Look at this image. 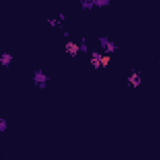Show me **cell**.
Instances as JSON below:
<instances>
[{"label": "cell", "instance_id": "obj_4", "mask_svg": "<svg viewBox=\"0 0 160 160\" xmlns=\"http://www.w3.org/2000/svg\"><path fill=\"white\" fill-rule=\"evenodd\" d=\"M13 55L9 54V53H3L2 55H0V65L4 66V68H9L10 64L13 63Z\"/></svg>", "mask_w": 160, "mask_h": 160}, {"label": "cell", "instance_id": "obj_9", "mask_svg": "<svg viewBox=\"0 0 160 160\" xmlns=\"http://www.w3.org/2000/svg\"><path fill=\"white\" fill-rule=\"evenodd\" d=\"M46 23H48V25H50L53 28H55V26H60L61 28V20H59V19L51 18V19H48L46 20Z\"/></svg>", "mask_w": 160, "mask_h": 160}, {"label": "cell", "instance_id": "obj_14", "mask_svg": "<svg viewBox=\"0 0 160 160\" xmlns=\"http://www.w3.org/2000/svg\"><path fill=\"white\" fill-rule=\"evenodd\" d=\"M46 85H48L46 83H41V84H39V85H38L36 88H38V90H44V89L46 88Z\"/></svg>", "mask_w": 160, "mask_h": 160}, {"label": "cell", "instance_id": "obj_12", "mask_svg": "<svg viewBox=\"0 0 160 160\" xmlns=\"http://www.w3.org/2000/svg\"><path fill=\"white\" fill-rule=\"evenodd\" d=\"M8 129V121L4 118H0V133H4Z\"/></svg>", "mask_w": 160, "mask_h": 160}, {"label": "cell", "instance_id": "obj_2", "mask_svg": "<svg viewBox=\"0 0 160 160\" xmlns=\"http://www.w3.org/2000/svg\"><path fill=\"white\" fill-rule=\"evenodd\" d=\"M64 48H65V53L69 54L71 58H75L78 55V53H80V45L78 44V43L71 41V40L66 41Z\"/></svg>", "mask_w": 160, "mask_h": 160}, {"label": "cell", "instance_id": "obj_16", "mask_svg": "<svg viewBox=\"0 0 160 160\" xmlns=\"http://www.w3.org/2000/svg\"><path fill=\"white\" fill-rule=\"evenodd\" d=\"M59 20H65V14H64V13H59Z\"/></svg>", "mask_w": 160, "mask_h": 160}, {"label": "cell", "instance_id": "obj_17", "mask_svg": "<svg viewBox=\"0 0 160 160\" xmlns=\"http://www.w3.org/2000/svg\"><path fill=\"white\" fill-rule=\"evenodd\" d=\"M81 43H87V38H85V36L81 38Z\"/></svg>", "mask_w": 160, "mask_h": 160}, {"label": "cell", "instance_id": "obj_7", "mask_svg": "<svg viewBox=\"0 0 160 160\" xmlns=\"http://www.w3.org/2000/svg\"><path fill=\"white\" fill-rule=\"evenodd\" d=\"M100 63H101V68H106L110 64V55L109 54H103L101 59H100Z\"/></svg>", "mask_w": 160, "mask_h": 160}, {"label": "cell", "instance_id": "obj_8", "mask_svg": "<svg viewBox=\"0 0 160 160\" xmlns=\"http://www.w3.org/2000/svg\"><path fill=\"white\" fill-rule=\"evenodd\" d=\"M95 8H105L110 5V0H95L94 2Z\"/></svg>", "mask_w": 160, "mask_h": 160}, {"label": "cell", "instance_id": "obj_18", "mask_svg": "<svg viewBox=\"0 0 160 160\" xmlns=\"http://www.w3.org/2000/svg\"><path fill=\"white\" fill-rule=\"evenodd\" d=\"M89 2H93V3H94V2H95V0H89Z\"/></svg>", "mask_w": 160, "mask_h": 160}, {"label": "cell", "instance_id": "obj_15", "mask_svg": "<svg viewBox=\"0 0 160 160\" xmlns=\"http://www.w3.org/2000/svg\"><path fill=\"white\" fill-rule=\"evenodd\" d=\"M63 36H64V38H69V36H70V31H69V30H64V31H63Z\"/></svg>", "mask_w": 160, "mask_h": 160}, {"label": "cell", "instance_id": "obj_6", "mask_svg": "<svg viewBox=\"0 0 160 160\" xmlns=\"http://www.w3.org/2000/svg\"><path fill=\"white\" fill-rule=\"evenodd\" d=\"M80 5L83 10H93L95 8L93 2H89V0H80Z\"/></svg>", "mask_w": 160, "mask_h": 160}, {"label": "cell", "instance_id": "obj_13", "mask_svg": "<svg viewBox=\"0 0 160 160\" xmlns=\"http://www.w3.org/2000/svg\"><path fill=\"white\" fill-rule=\"evenodd\" d=\"M89 51V48L87 45V43H81L80 44V53H88Z\"/></svg>", "mask_w": 160, "mask_h": 160}, {"label": "cell", "instance_id": "obj_5", "mask_svg": "<svg viewBox=\"0 0 160 160\" xmlns=\"http://www.w3.org/2000/svg\"><path fill=\"white\" fill-rule=\"evenodd\" d=\"M118 49H119V46L116 45L113 40H109L108 45H106V48L104 49V53H105V54H113V53H115Z\"/></svg>", "mask_w": 160, "mask_h": 160}, {"label": "cell", "instance_id": "obj_11", "mask_svg": "<svg viewBox=\"0 0 160 160\" xmlns=\"http://www.w3.org/2000/svg\"><path fill=\"white\" fill-rule=\"evenodd\" d=\"M109 38L108 36H100L99 38V44H100V48L104 50L106 48V45H108V43H109Z\"/></svg>", "mask_w": 160, "mask_h": 160}, {"label": "cell", "instance_id": "obj_10", "mask_svg": "<svg viewBox=\"0 0 160 160\" xmlns=\"http://www.w3.org/2000/svg\"><path fill=\"white\" fill-rule=\"evenodd\" d=\"M90 65L95 69L98 70L101 68V63H100V59H97V58H90Z\"/></svg>", "mask_w": 160, "mask_h": 160}, {"label": "cell", "instance_id": "obj_1", "mask_svg": "<svg viewBox=\"0 0 160 160\" xmlns=\"http://www.w3.org/2000/svg\"><path fill=\"white\" fill-rule=\"evenodd\" d=\"M141 73L140 71H138L135 69L131 70V74L129 77L126 78V83H128V87H130L133 89H138L141 85Z\"/></svg>", "mask_w": 160, "mask_h": 160}, {"label": "cell", "instance_id": "obj_3", "mask_svg": "<svg viewBox=\"0 0 160 160\" xmlns=\"http://www.w3.org/2000/svg\"><path fill=\"white\" fill-rule=\"evenodd\" d=\"M33 80H34V85H35V87H38V85L41 84V83H48L49 77H48L46 74L41 69H38V70H35V73H34Z\"/></svg>", "mask_w": 160, "mask_h": 160}]
</instances>
